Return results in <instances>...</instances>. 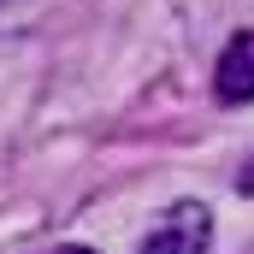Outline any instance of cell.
Instances as JSON below:
<instances>
[{"instance_id": "6da1fadb", "label": "cell", "mask_w": 254, "mask_h": 254, "mask_svg": "<svg viewBox=\"0 0 254 254\" xmlns=\"http://www.w3.org/2000/svg\"><path fill=\"white\" fill-rule=\"evenodd\" d=\"M207 243H213V219H207V207H201V201H178V207L148 231L142 254H207Z\"/></svg>"}, {"instance_id": "7a4b0ae2", "label": "cell", "mask_w": 254, "mask_h": 254, "mask_svg": "<svg viewBox=\"0 0 254 254\" xmlns=\"http://www.w3.org/2000/svg\"><path fill=\"white\" fill-rule=\"evenodd\" d=\"M213 95L225 107H249L254 101V30H237L225 42V54L213 65Z\"/></svg>"}, {"instance_id": "3957f363", "label": "cell", "mask_w": 254, "mask_h": 254, "mask_svg": "<svg viewBox=\"0 0 254 254\" xmlns=\"http://www.w3.org/2000/svg\"><path fill=\"white\" fill-rule=\"evenodd\" d=\"M237 184H243V195H254V160L243 166V178H237Z\"/></svg>"}, {"instance_id": "277c9868", "label": "cell", "mask_w": 254, "mask_h": 254, "mask_svg": "<svg viewBox=\"0 0 254 254\" xmlns=\"http://www.w3.org/2000/svg\"><path fill=\"white\" fill-rule=\"evenodd\" d=\"M54 254H95V249H77V243H71V249H54Z\"/></svg>"}]
</instances>
